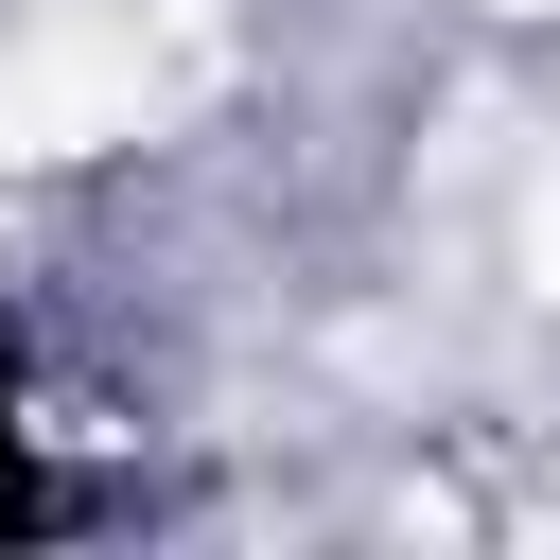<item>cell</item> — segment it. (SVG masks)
<instances>
[{
  "instance_id": "obj_1",
  "label": "cell",
  "mask_w": 560,
  "mask_h": 560,
  "mask_svg": "<svg viewBox=\"0 0 560 560\" xmlns=\"http://www.w3.org/2000/svg\"><path fill=\"white\" fill-rule=\"evenodd\" d=\"M52 385H35V315L0 298V542H35L52 525V420H35Z\"/></svg>"
}]
</instances>
